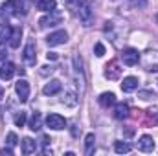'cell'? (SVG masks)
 Here are the masks:
<instances>
[{
    "mask_svg": "<svg viewBox=\"0 0 158 156\" xmlns=\"http://www.w3.org/2000/svg\"><path fill=\"white\" fill-rule=\"evenodd\" d=\"M77 17L81 24L85 28L92 26L94 22V7H92V0H79L77 2Z\"/></svg>",
    "mask_w": 158,
    "mask_h": 156,
    "instance_id": "obj_1",
    "label": "cell"
},
{
    "mask_svg": "<svg viewBox=\"0 0 158 156\" xmlns=\"http://www.w3.org/2000/svg\"><path fill=\"white\" fill-rule=\"evenodd\" d=\"M140 63H142V66H143L145 72L156 74L158 72V50H147V51L142 55Z\"/></svg>",
    "mask_w": 158,
    "mask_h": 156,
    "instance_id": "obj_2",
    "label": "cell"
},
{
    "mask_svg": "<svg viewBox=\"0 0 158 156\" xmlns=\"http://www.w3.org/2000/svg\"><path fill=\"white\" fill-rule=\"evenodd\" d=\"M2 13L7 17H20V15H24V2L22 0H7L2 4Z\"/></svg>",
    "mask_w": 158,
    "mask_h": 156,
    "instance_id": "obj_3",
    "label": "cell"
},
{
    "mask_svg": "<svg viewBox=\"0 0 158 156\" xmlns=\"http://www.w3.org/2000/svg\"><path fill=\"white\" fill-rule=\"evenodd\" d=\"M61 20H63L61 13L53 9V11H50V15H46V17H42V18H40L39 26H40V28H53V26L61 24Z\"/></svg>",
    "mask_w": 158,
    "mask_h": 156,
    "instance_id": "obj_4",
    "label": "cell"
},
{
    "mask_svg": "<svg viewBox=\"0 0 158 156\" xmlns=\"http://www.w3.org/2000/svg\"><path fill=\"white\" fill-rule=\"evenodd\" d=\"M74 63V72H76V79H79V92L85 90V72H83V61L79 55H74L72 59Z\"/></svg>",
    "mask_w": 158,
    "mask_h": 156,
    "instance_id": "obj_5",
    "label": "cell"
},
{
    "mask_svg": "<svg viewBox=\"0 0 158 156\" xmlns=\"http://www.w3.org/2000/svg\"><path fill=\"white\" fill-rule=\"evenodd\" d=\"M22 57H24V63H26L28 66H35V63H37V55H35V42H33V40H28Z\"/></svg>",
    "mask_w": 158,
    "mask_h": 156,
    "instance_id": "obj_6",
    "label": "cell"
},
{
    "mask_svg": "<svg viewBox=\"0 0 158 156\" xmlns=\"http://www.w3.org/2000/svg\"><path fill=\"white\" fill-rule=\"evenodd\" d=\"M121 59H123V64L134 66V64H138V61H140V53H138V50H134V48H125L123 53H121Z\"/></svg>",
    "mask_w": 158,
    "mask_h": 156,
    "instance_id": "obj_7",
    "label": "cell"
},
{
    "mask_svg": "<svg viewBox=\"0 0 158 156\" xmlns=\"http://www.w3.org/2000/svg\"><path fill=\"white\" fill-rule=\"evenodd\" d=\"M15 92H17L20 101H28V97H30V83L26 79H19L15 83Z\"/></svg>",
    "mask_w": 158,
    "mask_h": 156,
    "instance_id": "obj_8",
    "label": "cell"
},
{
    "mask_svg": "<svg viewBox=\"0 0 158 156\" xmlns=\"http://www.w3.org/2000/svg\"><path fill=\"white\" fill-rule=\"evenodd\" d=\"M46 125L52 129V130H61L66 127V119L61 116V114H50L46 117Z\"/></svg>",
    "mask_w": 158,
    "mask_h": 156,
    "instance_id": "obj_9",
    "label": "cell"
},
{
    "mask_svg": "<svg viewBox=\"0 0 158 156\" xmlns=\"http://www.w3.org/2000/svg\"><path fill=\"white\" fill-rule=\"evenodd\" d=\"M66 40H68V33H66L64 30L53 31V33H50V35L46 37V42H48L50 46H59V44H64Z\"/></svg>",
    "mask_w": 158,
    "mask_h": 156,
    "instance_id": "obj_10",
    "label": "cell"
},
{
    "mask_svg": "<svg viewBox=\"0 0 158 156\" xmlns=\"http://www.w3.org/2000/svg\"><path fill=\"white\" fill-rule=\"evenodd\" d=\"M61 88H63L61 81H57V79H52L50 83H46V84H44V88H42V94H44V96H55V94H59V92H61Z\"/></svg>",
    "mask_w": 158,
    "mask_h": 156,
    "instance_id": "obj_11",
    "label": "cell"
},
{
    "mask_svg": "<svg viewBox=\"0 0 158 156\" xmlns=\"http://www.w3.org/2000/svg\"><path fill=\"white\" fill-rule=\"evenodd\" d=\"M138 149H140L142 153H153V149H155V140H153L151 136L143 134V136L138 140Z\"/></svg>",
    "mask_w": 158,
    "mask_h": 156,
    "instance_id": "obj_12",
    "label": "cell"
},
{
    "mask_svg": "<svg viewBox=\"0 0 158 156\" xmlns=\"http://www.w3.org/2000/svg\"><path fill=\"white\" fill-rule=\"evenodd\" d=\"M98 103L103 107V109H109L112 105H116V96L112 92H103L99 97H98Z\"/></svg>",
    "mask_w": 158,
    "mask_h": 156,
    "instance_id": "obj_13",
    "label": "cell"
},
{
    "mask_svg": "<svg viewBox=\"0 0 158 156\" xmlns=\"http://www.w3.org/2000/svg\"><path fill=\"white\" fill-rule=\"evenodd\" d=\"M138 83H140L138 77L129 76V77H125L123 81H121V90H123V92H127V94H129V92H134V90L138 88Z\"/></svg>",
    "mask_w": 158,
    "mask_h": 156,
    "instance_id": "obj_14",
    "label": "cell"
},
{
    "mask_svg": "<svg viewBox=\"0 0 158 156\" xmlns=\"http://www.w3.org/2000/svg\"><path fill=\"white\" fill-rule=\"evenodd\" d=\"M63 103H64L66 107H76V105L79 103V92H76V90H68V92H64Z\"/></svg>",
    "mask_w": 158,
    "mask_h": 156,
    "instance_id": "obj_15",
    "label": "cell"
},
{
    "mask_svg": "<svg viewBox=\"0 0 158 156\" xmlns=\"http://www.w3.org/2000/svg\"><path fill=\"white\" fill-rule=\"evenodd\" d=\"M131 114V110H129V107L125 105V103H118L116 107H114V117L119 119V121H123V119H127Z\"/></svg>",
    "mask_w": 158,
    "mask_h": 156,
    "instance_id": "obj_16",
    "label": "cell"
},
{
    "mask_svg": "<svg viewBox=\"0 0 158 156\" xmlns=\"http://www.w3.org/2000/svg\"><path fill=\"white\" fill-rule=\"evenodd\" d=\"M94 151H96V136L90 132V134H86V138H85V154L92 156Z\"/></svg>",
    "mask_w": 158,
    "mask_h": 156,
    "instance_id": "obj_17",
    "label": "cell"
},
{
    "mask_svg": "<svg viewBox=\"0 0 158 156\" xmlns=\"http://www.w3.org/2000/svg\"><path fill=\"white\" fill-rule=\"evenodd\" d=\"M37 151V142L31 138H24L22 140V153L24 154H33Z\"/></svg>",
    "mask_w": 158,
    "mask_h": 156,
    "instance_id": "obj_18",
    "label": "cell"
},
{
    "mask_svg": "<svg viewBox=\"0 0 158 156\" xmlns=\"http://www.w3.org/2000/svg\"><path fill=\"white\" fill-rule=\"evenodd\" d=\"M121 68H118V61H112L110 64H107V70H105V76L109 79H118Z\"/></svg>",
    "mask_w": 158,
    "mask_h": 156,
    "instance_id": "obj_19",
    "label": "cell"
},
{
    "mask_svg": "<svg viewBox=\"0 0 158 156\" xmlns=\"http://www.w3.org/2000/svg\"><path fill=\"white\" fill-rule=\"evenodd\" d=\"M15 70H17L15 64L7 61V63H4V66L0 68V77L2 79H11L13 77V74H15Z\"/></svg>",
    "mask_w": 158,
    "mask_h": 156,
    "instance_id": "obj_20",
    "label": "cell"
},
{
    "mask_svg": "<svg viewBox=\"0 0 158 156\" xmlns=\"http://www.w3.org/2000/svg\"><path fill=\"white\" fill-rule=\"evenodd\" d=\"M11 31H13V28H11L7 22H2V24H0V46L6 44V40H9Z\"/></svg>",
    "mask_w": 158,
    "mask_h": 156,
    "instance_id": "obj_21",
    "label": "cell"
},
{
    "mask_svg": "<svg viewBox=\"0 0 158 156\" xmlns=\"http://www.w3.org/2000/svg\"><path fill=\"white\" fill-rule=\"evenodd\" d=\"M55 7H57V2H55V0H39V2H37V9L44 11V13H50V11H53Z\"/></svg>",
    "mask_w": 158,
    "mask_h": 156,
    "instance_id": "obj_22",
    "label": "cell"
},
{
    "mask_svg": "<svg viewBox=\"0 0 158 156\" xmlns=\"http://www.w3.org/2000/svg\"><path fill=\"white\" fill-rule=\"evenodd\" d=\"M20 37H22V28H13L11 37H9V46H11V48H19Z\"/></svg>",
    "mask_w": 158,
    "mask_h": 156,
    "instance_id": "obj_23",
    "label": "cell"
},
{
    "mask_svg": "<svg viewBox=\"0 0 158 156\" xmlns=\"http://www.w3.org/2000/svg\"><path fill=\"white\" fill-rule=\"evenodd\" d=\"M40 127H42V116H40L39 112H35L31 116V119H30V129L37 132V130H40Z\"/></svg>",
    "mask_w": 158,
    "mask_h": 156,
    "instance_id": "obj_24",
    "label": "cell"
},
{
    "mask_svg": "<svg viewBox=\"0 0 158 156\" xmlns=\"http://www.w3.org/2000/svg\"><path fill=\"white\" fill-rule=\"evenodd\" d=\"M114 151H116L118 154H127V153L131 151V145L125 143V142H116V143H114Z\"/></svg>",
    "mask_w": 158,
    "mask_h": 156,
    "instance_id": "obj_25",
    "label": "cell"
},
{
    "mask_svg": "<svg viewBox=\"0 0 158 156\" xmlns=\"http://www.w3.org/2000/svg\"><path fill=\"white\" fill-rule=\"evenodd\" d=\"M13 121H15V125H17V127H24V125H26V112H24V110L17 112L15 117H13Z\"/></svg>",
    "mask_w": 158,
    "mask_h": 156,
    "instance_id": "obj_26",
    "label": "cell"
},
{
    "mask_svg": "<svg viewBox=\"0 0 158 156\" xmlns=\"http://www.w3.org/2000/svg\"><path fill=\"white\" fill-rule=\"evenodd\" d=\"M6 142H7V145H9V147H15V145L19 143V138H17V134H15V132H9V134H7V138H6Z\"/></svg>",
    "mask_w": 158,
    "mask_h": 156,
    "instance_id": "obj_27",
    "label": "cell"
},
{
    "mask_svg": "<svg viewBox=\"0 0 158 156\" xmlns=\"http://www.w3.org/2000/svg\"><path fill=\"white\" fill-rule=\"evenodd\" d=\"M94 51H96V55H98V57H103V55H105V46H103L101 42H98V44H96V48H94Z\"/></svg>",
    "mask_w": 158,
    "mask_h": 156,
    "instance_id": "obj_28",
    "label": "cell"
},
{
    "mask_svg": "<svg viewBox=\"0 0 158 156\" xmlns=\"http://www.w3.org/2000/svg\"><path fill=\"white\" fill-rule=\"evenodd\" d=\"M132 7H138V9H143L147 6V0H131Z\"/></svg>",
    "mask_w": 158,
    "mask_h": 156,
    "instance_id": "obj_29",
    "label": "cell"
},
{
    "mask_svg": "<svg viewBox=\"0 0 158 156\" xmlns=\"http://www.w3.org/2000/svg\"><path fill=\"white\" fill-rule=\"evenodd\" d=\"M55 68L53 66H42V70H40V76H48V74H52Z\"/></svg>",
    "mask_w": 158,
    "mask_h": 156,
    "instance_id": "obj_30",
    "label": "cell"
},
{
    "mask_svg": "<svg viewBox=\"0 0 158 156\" xmlns=\"http://www.w3.org/2000/svg\"><path fill=\"white\" fill-rule=\"evenodd\" d=\"M0 154H4V156H11V154H13V151H11L9 147H4V149L0 151Z\"/></svg>",
    "mask_w": 158,
    "mask_h": 156,
    "instance_id": "obj_31",
    "label": "cell"
},
{
    "mask_svg": "<svg viewBox=\"0 0 158 156\" xmlns=\"http://www.w3.org/2000/svg\"><path fill=\"white\" fill-rule=\"evenodd\" d=\"M140 97H142V99H151V97H155V94H149V92H142V94H140Z\"/></svg>",
    "mask_w": 158,
    "mask_h": 156,
    "instance_id": "obj_32",
    "label": "cell"
},
{
    "mask_svg": "<svg viewBox=\"0 0 158 156\" xmlns=\"http://www.w3.org/2000/svg\"><path fill=\"white\" fill-rule=\"evenodd\" d=\"M63 2H64L66 6H70V7H74V6H77V2H79V0H63Z\"/></svg>",
    "mask_w": 158,
    "mask_h": 156,
    "instance_id": "obj_33",
    "label": "cell"
},
{
    "mask_svg": "<svg viewBox=\"0 0 158 156\" xmlns=\"http://www.w3.org/2000/svg\"><path fill=\"white\" fill-rule=\"evenodd\" d=\"M46 57H48V61H55V59H57L59 55H57V53H53V51H50V53H48Z\"/></svg>",
    "mask_w": 158,
    "mask_h": 156,
    "instance_id": "obj_34",
    "label": "cell"
},
{
    "mask_svg": "<svg viewBox=\"0 0 158 156\" xmlns=\"http://www.w3.org/2000/svg\"><path fill=\"white\" fill-rule=\"evenodd\" d=\"M4 59H6V51L0 48V61H4Z\"/></svg>",
    "mask_w": 158,
    "mask_h": 156,
    "instance_id": "obj_35",
    "label": "cell"
}]
</instances>
